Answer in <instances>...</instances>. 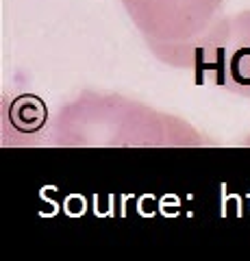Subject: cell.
Here are the masks:
<instances>
[{
    "instance_id": "5b68a950",
    "label": "cell",
    "mask_w": 250,
    "mask_h": 261,
    "mask_svg": "<svg viewBox=\"0 0 250 261\" xmlns=\"http://www.w3.org/2000/svg\"><path fill=\"white\" fill-rule=\"evenodd\" d=\"M239 144H241V146H248V148H250V133H248V137H244V140H241Z\"/></svg>"
},
{
    "instance_id": "7a4b0ae2",
    "label": "cell",
    "mask_w": 250,
    "mask_h": 261,
    "mask_svg": "<svg viewBox=\"0 0 250 261\" xmlns=\"http://www.w3.org/2000/svg\"><path fill=\"white\" fill-rule=\"evenodd\" d=\"M227 0H122L148 50L170 68H196Z\"/></svg>"
},
{
    "instance_id": "3957f363",
    "label": "cell",
    "mask_w": 250,
    "mask_h": 261,
    "mask_svg": "<svg viewBox=\"0 0 250 261\" xmlns=\"http://www.w3.org/2000/svg\"><path fill=\"white\" fill-rule=\"evenodd\" d=\"M203 76L239 98H250V9L224 15L200 48Z\"/></svg>"
},
{
    "instance_id": "277c9868",
    "label": "cell",
    "mask_w": 250,
    "mask_h": 261,
    "mask_svg": "<svg viewBox=\"0 0 250 261\" xmlns=\"http://www.w3.org/2000/svg\"><path fill=\"white\" fill-rule=\"evenodd\" d=\"M7 118H9L13 122V126L20 128L22 133H37V130L46 124L48 109L37 96L24 94L11 105V109L7 111Z\"/></svg>"
},
{
    "instance_id": "6da1fadb",
    "label": "cell",
    "mask_w": 250,
    "mask_h": 261,
    "mask_svg": "<svg viewBox=\"0 0 250 261\" xmlns=\"http://www.w3.org/2000/svg\"><path fill=\"white\" fill-rule=\"evenodd\" d=\"M57 148H211L187 120L118 92L83 89L50 122Z\"/></svg>"
}]
</instances>
